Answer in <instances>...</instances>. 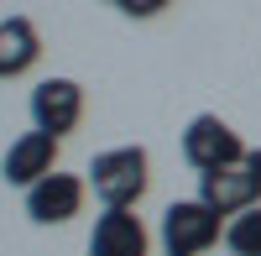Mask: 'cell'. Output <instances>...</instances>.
Wrapping results in <instances>:
<instances>
[{"instance_id": "obj_1", "label": "cell", "mask_w": 261, "mask_h": 256, "mask_svg": "<svg viewBox=\"0 0 261 256\" xmlns=\"http://www.w3.org/2000/svg\"><path fill=\"white\" fill-rule=\"evenodd\" d=\"M89 188L105 209H136L151 188V157L146 146H110L89 162Z\"/></svg>"}, {"instance_id": "obj_4", "label": "cell", "mask_w": 261, "mask_h": 256, "mask_svg": "<svg viewBox=\"0 0 261 256\" xmlns=\"http://www.w3.org/2000/svg\"><path fill=\"white\" fill-rule=\"evenodd\" d=\"M58 136L53 131H32L27 136H16L11 146H6V157H0V178H6L11 188H32V183H42L47 173H58Z\"/></svg>"}, {"instance_id": "obj_11", "label": "cell", "mask_w": 261, "mask_h": 256, "mask_svg": "<svg viewBox=\"0 0 261 256\" xmlns=\"http://www.w3.org/2000/svg\"><path fill=\"white\" fill-rule=\"evenodd\" d=\"M172 6V0H120V11L125 16H136V21H146V16H162Z\"/></svg>"}, {"instance_id": "obj_12", "label": "cell", "mask_w": 261, "mask_h": 256, "mask_svg": "<svg viewBox=\"0 0 261 256\" xmlns=\"http://www.w3.org/2000/svg\"><path fill=\"white\" fill-rule=\"evenodd\" d=\"M251 167H256V173H261V146H251Z\"/></svg>"}, {"instance_id": "obj_3", "label": "cell", "mask_w": 261, "mask_h": 256, "mask_svg": "<svg viewBox=\"0 0 261 256\" xmlns=\"http://www.w3.org/2000/svg\"><path fill=\"white\" fill-rule=\"evenodd\" d=\"M246 157H251V146L241 141V131H235L230 120H220V115H193L188 120V131H183V162L193 167V173L235 167Z\"/></svg>"}, {"instance_id": "obj_13", "label": "cell", "mask_w": 261, "mask_h": 256, "mask_svg": "<svg viewBox=\"0 0 261 256\" xmlns=\"http://www.w3.org/2000/svg\"><path fill=\"white\" fill-rule=\"evenodd\" d=\"M110 6H120V0H110Z\"/></svg>"}, {"instance_id": "obj_7", "label": "cell", "mask_w": 261, "mask_h": 256, "mask_svg": "<svg viewBox=\"0 0 261 256\" xmlns=\"http://www.w3.org/2000/svg\"><path fill=\"white\" fill-rule=\"evenodd\" d=\"M79 120H84V89L73 79H42L32 89V125L37 131H53L63 141L68 131H79Z\"/></svg>"}, {"instance_id": "obj_5", "label": "cell", "mask_w": 261, "mask_h": 256, "mask_svg": "<svg viewBox=\"0 0 261 256\" xmlns=\"http://www.w3.org/2000/svg\"><path fill=\"white\" fill-rule=\"evenodd\" d=\"M84 194H89V178H79V173H47L42 183L27 188V220L32 225H68L84 209Z\"/></svg>"}, {"instance_id": "obj_8", "label": "cell", "mask_w": 261, "mask_h": 256, "mask_svg": "<svg viewBox=\"0 0 261 256\" xmlns=\"http://www.w3.org/2000/svg\"><path fill=\"white\" fill-rule=\"evenodd\" d=\"M89 256H151V230L136 209H99L89 230Z\"/></svg>"}, {"instance_id": "obj_6", "label": "cell", "mask_w": 261, "mask_h": 256, "mask_svg": "<svg viewBox=\"0 0 261 256\" xmlns=\"http://www.w3.org/2000/svg\"><path fill=\"white\" fill-rule=\"evenodd\" d=\"M199 199L209 209H220V215H241V209L261 204V173L246 162H235V167H214V173H199Z\"/></svg>"}, {"instance_id": "obj_2", "label": "cell", "mask_w": 261, "mask_h": 256, "mask_svg": "<svg viewBox=\"0 0 261 256\" xmlns=\"http://www.w3.org/2000/svg\"><path fill=\"white\" fill-rule=\"evenodd\" d=\"M220 241H225V215L209 209L204 199H172L162 209V225H157L162 256H204Z\"/></svg>"}, {"instance_id": "obj_9", "label": "cell", "mask_w": 261, "mask_h": 256, "mask_svg": "<svg viewBox=\"0 0 261 256\" xmlns=\"http://www.w3.org/2000/svg\"><path fill=\"white\" fill-rule=\"evenodd\" d=\"M42 58V37L27 16H6L0 21V79H21L32 73Z\"/></svg>"}, {"instance_id": "obj_10", "label": "cell", "mask_w": 261, "mask_h": 256, "mask_svg": "<svg viewBox=\"0 0 261 256\" xmlns=\"http://www.w3.org/2000/svg\"><path fill=\"white\" fill-rule=\"evenodd\" d=\"M225 251L230 256H261V204L225 220Z\"/></svg>"}]
</instances>
